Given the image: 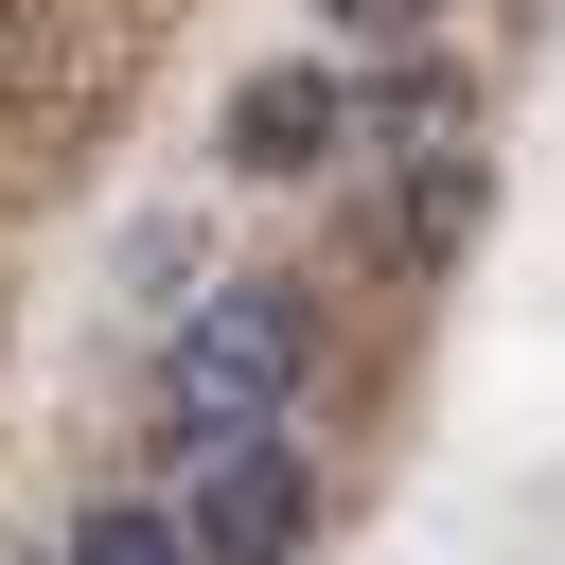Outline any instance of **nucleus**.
I'll return each instance as SVG.
<instances>
[{
  "instance_id": "1",
  "label": "nucleus",
  "mask_w": 565,
  "mask_h": 565,
  "mask_svg": "<svg viewBox=\"0 0 565 565\" xmlns=\"http://www.w3.org/2000/svg\"><path fill=\"white\" fill-rule=\"evenodd\" d=\"M300 371H318V300H300V282H212V300H177V353H159L177 441L300 424Z\"/></svg>"
},
{
  "instance_id": "6",
  "label": "nucleus",
  "mask_w": 565,
  "mask_h": 565,
  "mask_svg": "<svg viewBox=\"0 0 565 565\" xmlns=\"http://www.w3.org/2000/svg\"><path fill=\"white\" fill-rule=\"evenodd\" d=\"M71 565H194V530H177V494H88Z\"/></svg>"
},
{
  "instance_id": "7",
  "label": "nucleus",
  "mask_w": 565,
  "mask_h": 565,
  "mask_svg": "<svg viewBox=\"0 0 565 565\" xmlns=\"http://www.w3.org/2000/svg\"><path fill=\"white\" fill-rule=\"evenodd\" d=\"M318 18H335L353 53H424V35H441V0H318Z\"/></svg>"
},
{
  "instance_id": "5",
  "label": "nucleus",
  "mask_w": 565,
  "mask_h": 565,
  "mask_svg": "<svg viewBox=\"0 0 565 565\" xmlns=\"http://www.w3.org/2000/svg\"><path fill=\"white\" fill-rule=\"evenodd\" d=\"M88 88H106V71H88V35H71V18H35V0H0V124H35V141H53V124H88Z\"/></svg>"
},
{
  "instance_id": "4",
  "label": "nucleus",
  "mask_w": 565,
  "mask_h": 565,
  "mask_svg": "<svg viewBox=\"0 0 565 565\" xmlns=\"http://www.w3.org/2000/svg\"><path fill=\"white\" fill-rule=\"evenodd\" d=\"M335 141H353V88H335L318 53H282V71L230 88V177H318Z\"/></svg>"
},
{
  "instance_id": "2",
  "label": "nucleus",
  "mask_w": 565,
  "mask_h": 565,
  "mask_svg": "<svg viewBox=\"0 0 565 565\" xmlns=\"http://www.w3.org/2000/svg\"><path fill=\"white\" fill-rule=\"evenodd\" d=\"M459 230H477V88L424 53L388 88V247L406 265H459Z\"/></svg>"
},
{
  "instance_id": "3",
  "label": "nucleus",
  "mask_w": 565,
  "mask_h": 565,
  "mask_svg": "<svg viewBox=\"0 0 565 565\" xmlns=\"http://www.w3.org/2000/svg\"><path fill=\"white\" fill-rule=\"evenodd\" d=\"M177 530H194V565H282V547L318 530V477H300V441H282V424H247V441H194V494H177Z\"/></svg>"
}]
</instances>
